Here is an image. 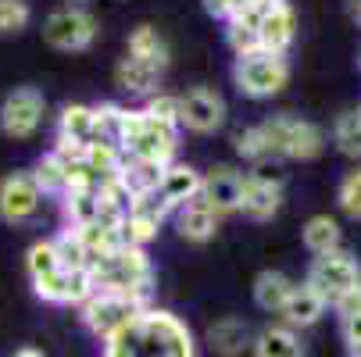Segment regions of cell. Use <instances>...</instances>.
I'll use <instances>...</instances> for the list:
<instances>
[{
  "mask_svg": "<svg viewBox=\"0 0 361 357\" xmlns=\"http://www.w3.org/2000/svg\"><path fill=\"white\" fill-rule=\"evenodd\" d=\"M104 357H197V343L179 315L147 308L104 343Z\"/></svg>",
  "mask_w": 361,
  "mask_h": 357,
  "instance_id": "1",
  "label": "cell"
},
{
  "mask_svg": "<svg viewBox=\"0 0 361 357\" xmlns=\"http://www.w3.org/2000/svg\"><path fill=\"white\" fill-rule=\"evenodd\" d=\"M86 272H90L93 289L100 293H129V296L147 300L154 286V268H150L147 250L133 243H122L111 253H104V258L90 261Z\"/></svg>",
  "mask_w": 361,
  "mask_h": 357,
  "instance_id": "2",
  "label": "cell"
},
{
  "mask_svg": "<svg viewBox=\"0 0 361 357\" xmlns=\"http://www.w3.org/2000/svg\"><path fill=\"white\" fill-rule=\"evenodd\" d=\"M265 139V154L269 158H290V161H312L322 154L326 146V132L312 122H300V118H290V115H272L257 125Z\"/></svg>",
  "mask_w": 361,
  "mask_h": 357,
  "instance_id": "3",
  "label": "cell"
},
{
  "mask_svg": "<svg viewBox=\"0 0 361 357\" xmlns=\"http://www.w3.org/2000/svg\"><path fill=\"white\" fill-rule=\"evenodd\" d=\"M176 146H179V129H172L165 122H154L143 111H129L126 108V129H122V154L126 158L172 165Z\"/></svg>",
  "mask_w": 361,
  "mask_h": 357,
  "instance_id": "4",
  "label": "cell"
},
{
  "mask_svg": "<svg viewBox=\"0 0 361 357\" xmlns=\"http://www.w3.org/2000/svg\"><path fill=\"white\" fill-rule=\"evenodd\" d=\"M147 308H150V303L140 300V296H129V293H100V289H93V296L82 303V325H86L100 343H108V339L118 336L133 318H140Z\"/></svg>",
  "mask_w": 361,
  "mask_h": 357,
  "instance_id": "5",
  "label": "cell"
},
{
  "mask_svg": "<svg viewBox=\"0 0 361 357\" xmlns=\"http://www.w3.org/2000/svg\"><path fill=\"white\" fill-rule=\"evenodd\" d=\"M233 82L243 96H254V100H265V96H276L286 82H290V65L286 58L279 54H247V58H236L233 65Z\"/></svg>",
  "mask_w": 361,
  "mask_h": 357,
  "instance_id": "6",
  "label": "cell"
},
{
  "mask_svg": "<svg viewBox=\"0 0 361 357\" xmlns=\"http://www.w3.org/2000/svg\"><path fill=\"white\" fill-rule=\"evenodd\" d=\"M307 286H312L326 303L340 300L343 293H350L354 286H361V265L350 258L347 250H333V253H319L307 268Z\"/></svg>",
  "mask_w": 361,
  "mask_h": 357,
  "instance_id": "7",
  "label": "cell"
},
{
  "mask_svg": "<svg viewBox=\"0 0 361 357\" xmlns=\"http://www.w3.org/2000/svg\"><path fill=\"white\" fill-rule=\"evenodd\" d=\"M43 93L36 86H18L0 104V129L11 139H29L43 125Z\"/></svg>",
  "mask_w": 361,
  "mask_h": 357,
  "instance_id": "8",
  "label": "cell"
},
{
  "mask_svg": "<svg viewBox=\"0 0 361 357\" xmlns=\"http://www.w3.org/2000/svg\"><path fill=\"white\" fill-rule=\"evenodd\" d=\"M43 39L58 50H86L97 39V22L82 8H61L43 22Z\"/></svg>",
  "mask_w": 361,
  "mask_h": 357,
  "instance_id": "9",
  "label": "cell"
},
{
  "mask_svg": "<svg viewBox=\"0 0 361 357\" xmlns=\"http://www.w3.org/2000/svg\"><path fill=\"white\" fill-rule=\"evenodd\" d=\"M172 215V208L165 203L161 193H140L133 196V208H129V218L122 222V239L133 243V246H147L154 236H158L161 222Z\"/></svg>",
  "mask_w": 361,
  "mask_h": 357,
  "instance_id": "10",
  "label": "cell"
},
{
  "mask_svg": "<svg viewBox=\"0 0 361 357\" xmlns=\"http://www.w3.org/2000/svg\"><path fill=\"white\" fill-rule=\"evenodd\" d=\"M39 203H43V193L29 172H11L0 179V218L4 222H11V225L29 222L39 211Z\"/></svg>",
  "mask_w": 361,
  "mask_h": 357,
  "instance_id": "11",
  "label": "cell"
},
{
  "mask_svg": "<svg viewBox=\"0 0 361 357\" xmlns=\"http://www.w3.org/2000/svg\"><path fill=\"white\" fill-rule=\"evenodd\" d=\"M226 122V100L208 89V86H193L190 93L179 96V125L190 132H215Z\"/></svg>",
  "mask_w": 361,
  "mask_h": 357,
  "instance_id": "12",
  "label": "cell"
},
{
  "mask_svg": "<svg viewBox=\"0 0 361 357\" xmlns=\"http://www.w3.org/2000/svg\"><path fill=\"white\" fill-rule=\"evenodd\" d=\"M32 289L47 303H79V308L93 296V282L86 268H58V272L36 279Z\"/></svg>",
  "mask_w": 361,
  "mask_h": 357,
  "instance_id": "13",
  "label": "cell"
},
{
  "mask_svg": "<svg viewBox=\"0 0 361 357\" xmlns=\"http://www.w3.org/2000/svg\"><path fill=\"white\" fill-rule=\"evenodd\" d=\"M293 36H297V15H293V8L286 4H276V8H269L265 15H262V22H257V43H262V50L265 54H286L290 50V43H293Z\"/></svg>",
  "mask_w": 361,
  "mask_h": 357,
  "instance_id": "14",
  "label": "cell"
},
{
  "mask_svg": "<svg viewBox=\"0 0 361 357\" xmlns=\"http://www.w3.org/2000/svg\"><path fill=\"white\" fill-rule=\"evenodd\" d=\"M219 218H222V215H219L200 193H197L190 203L176 208V229H179V236L190 239V243H208V239L219 232Z\"/></svg>",
  "mask_w": 361,
  "mask_h": 357,
  "instance_id": "15",
  "label": "cell"
},
{
  "mask_svg": "<svg viewBox=\"0 0 361 357\" xmlns=\"http://www.w3.org/2000/svg\"><path fill=\"white\" fill-rule=\"evenodd\" d=\"M240 193H243V175L233 168H215L212 175L200 179V196L212 203L219 215L240 211Z\"/></svg>",
  "mask_w": 361,
  "mask_h": 357,
  "instance_id": "16",
  "label": "cell"
},
{
  "mask_svg": "<svg viewBox=\"0 0 361 357\" xmlns=\"http://www.w3.org/2000/svg\"><path fill=\"white\" fill-rule=\"evenodd\" d=\"M326 308L329 303L307 286V282H300V286H293L290 289V296H286V303H283V322L290 325V329H307V325H315L322 315H326Z\"/></svg>",
  "mask_w": 361,
  "mask_h": 357,
  "instance_id": "17",
  "label": "cell"
},
{
  "mask_svg": "<svg viewBox=\"0 0 361 357\" xmlns=\"http://www.w3.org/2000/svg\"><path fill=\"white\" fill-rule=\"evenodd\" d=\"M200 179L204 175L197 168H190V165H165V175H161L158 193L165 196V203L176 211V208H183V203H190L200 193Z\"/></svg>",
  "mask_w": 361,
  "mask_h": 357,
  "instance_id": "18",
  "label": "cell"
},
{
  "mask_svg": "<svg viewBox=\"0 0 361 357\" xmlns=\"http://www.w3.org/2000/svg\"><path fill=\"white\" fill-rule=\"evenodd\" d=\"M208 343H212L215 353H222V357H236V353H243V350L254 343V332H250V325H247L243 318L226 315V318H219V322L208 329Z\"/></svg>",
  "mask_w": 361,
  "mask_h": 357,
  "instance_id": "19",
  "label": "cell"
},
{
  "mask_svg": "<svg viewBox=\"0 0 361 357\" xmlns=\"http://www.w3.org/2000/svg\"><path fill=\"white\" fill-rule=\"evenodd\" d=\"M283 203V189L279 186H265V182H254L243 175V193H240V211L254 222H265L279 211Z\"/></svg>",
  "mask_w": 361,
  "mask_h": 357,
  "instance_id": "20",
  "label": "cell"
},
{
  "mask_svg": "<svg viewBox=\"0 0 361 357\" xmlns=\"http://www.w3.org/2000/svg\"><path fill=\"white\" fill-rule=\"evenodd\" d=\"M250 346L254 357H304V343L290 325H265Z\"/></svg>",
  "mask_w": 361,
  "mask_h": 357,
  "instance_id": "21",
  "label": "cell"
},
{
  "mask_svg": "<svg viewBox=\"0 0 361 357\" xmlns=\"http://www.w3.org/2000/svg\"><path fill=\"white\" fill-rule=\"evenodd\" d=\"M129 58L147 61V65L165 72V65H169V43H165V36L154 25H136L129 32Z\"/></svg>",
  "mask_w": 361,
  "mask_h": 357,
  "instance_id": "22",
  "label": "cell"
},
{
  "mask_svg": "<svg viewBox=\"0 0 361 357\" xmlns=\"http://www.w3.org/2000/svg\"><path fill=\"white\" fill-rule=\"evenodd\" d=\"M115 82L122 89H129V93H154V89H158V82H161V68H154V65L136 61V58L126 54L118 61V68H115Z\"/></svg>",
  "mask_w": 361,
  "mask_h": 357,
  "instance_id": "23",
  "label": "cell"
},
{
  "mask_svg": "<svg viewBox=\"0 0 361 357\" xmlns=\"http://www.w3.org/2000/svg\"><path fill=\"white\" fill-rule=\"evenodd\" d=\"M161 175H165V165H158V161H140V158H126V165H122V172H118V179L126 182V189H129L133 196H140V193H158Z\"/></svg>",
  "mask_w": 361,
  "mask_h": 357,
  "instance_id": "24",
  "label": "cell"
},
{
  "mask_svg": "<svg viewBox=\"0 0 361 357\" xmlns=\"http://www.w3.org/2000/svg\"><path fill=\"white\" fill-rule=\"evenodd\" d=\"M58 139L75 143V146H90L93 143V108L68 104L61 111V122H58Z\"/></svg>",
  "mask_w": 361,
  "mask_h": 357,
  "instance_id": "25",
  "label": "cell"
},
{
  "mask_svg": "<svg viewBox=\"0 0 361 357\" xmlns=\"http://www.w3.org/2000/svg\"><path fill=\"white\" fill-rule=\"evenodd\" d=\"M290 289H293V282L283 272H262L254 279V303L262 311H283Z\"/></svg>",
  "mask_w": 361,
  "mask_h": 357,
  "instance_id": "26",
  "label": "cell"
},
{
  "mask_svg": "<svg viewBox=\"0 0 361 357\" xmlns=\"http://www.w3.org/2000/svg\"><path fill=\"white\" fill-rule=\"evenodd\" d=\"M65 200V218H68V229H82V225H93L97 215H100V196L97 189H65L61 193Z\"/></svg>",
  "mask_w": 361,
  "mask_h": 357,
  "instance_id": "27",
  "label": "cell"
},
{
  "mask_svg": "<svg viewBox=\"0 0 361 357\" xmlns=\"http://www.w3.org/2000/svg\"><path fill=\"white\" fill-rule=\"evenodd\" d=\"M300 236H304V246L315 253H333V250H340V225L329 218V215H315V218H307L304 222V229H300Z\"/></svg>",
  "mask_w": 361,
  "mask_h": 357,
  "instance_id": "28",
  "label": "cell"
},
{
  "mask_svg": "<svg viewBox=\"0 0 361 357\" xmlns=\"http://www.w3.org/2000/svg\"><path fill=\"white\" fill-rule=\"evenodd\" d=\"M122 129H126V108H118V104L93 108V143L122 146Z\"/></svg>",
  "mask_w": 361,
  "mask_h": 357,
  "instance_id": "29",
  "label": "cell"
},
{
  "mask_svg": "<svg viewBox=\"0 0 361 357\" xmlns=\"http://www.w3.org/2000/svg\"><path fill=\"white\" fill-rule=\"evenodd\" d=\"M32 182L39 186V193H65L68 189V179H65V161L50 150L36 161V172H29Z\"/></svg>",
  "mask_w": 361,
  "mask_h": 357,
  "instance_id": "30",
  "label": "cell"
},
{
  "mask_svg": "<svg viewBox=\"0 0 361 357\" xmlns=\"http://www.w3.org/2000/svg\"><path fill=\"white\" fill-rule=\"evenodd\" d=\"M333 139L347 158H361V108L343 111L333 125Z\"/></svg>",
  "mask_w": 361,
  "mask_h": 357,
  "instance_id": "31",
  "label": "cell"
},
{
  "mask_svg": "<svg viewBox=\"0 0 361 357\" xmlns=\"http://www.w3.org/2000/svg\"><path fill=\"white\" fill-rule=\"evenodd\" d=\"M50 246H54L61 268H86L90 265V253H86V246H82V239H79L75 229H65L61 236H54V239H50Z\"/></svg>",
  "mask_w": 361,
  "mask_h": 357,
  "instance_id": "32",
  "label": "cell"
},
{
  "mask_svg": "<svg viewBox=\"0 0 361 357\" xmlns=\"http://www.w3.org/2000/svg\"><path fill=\"white\" fill-rule=\"evenodd\" d=\"M25 268H29V279H32V282L61 268V265H58L54 246H50V239H43V243H32V246H29V253H25Z\"/></svg>",
  "mask_w": 361,
  "mask_h": 357,
  "instance_id": "33",
  "label": "cell"
},
{
  "mask_svg": "<svg viewBox=\"0 0 361 357\" xmlns=\"http://www.w3.org/2000/svg\"><path fill=\"white\" fill-rule=\"evenodd\" d=\"M233 146H236V154L247 158L250 165H257V161L269 158V154H265V139H262V132H257V125L236 129V132H233Z\"/></svg>",
  "mask_w": 361,
  "mask_h": 357,
  "instance_id": "34",
  "label": "cell"
},
{
  "mask_svg": "<svg viewBox=\"0 0 361 357\" xmlns=\"http://www.w3.org/2000/svg\"><path fill=\"white\" fill-rule=\"evenodd\" d=\"M29 4L25 0H0V36H15L29 25Z\"/></svg>",
  "mask_w": 361,
  "mask_h": 357,
  "instance_id": "35",
  "label": "cell"
},
{
  "mask_svg": "<svg viewBox=\"0 0 361 357\" xmlns=\"http://www.w3.org/2000/svg\"><path fill=\"white\" fill-rule=\"evenodd\" d=\"M143 115H150L154 122H165V125L179 129V96H172V93H154V96L147 100Z\"/></svg>",
  "mask_w": 361,
  "mask_h": 357,
  "instance_id": "36",
  "label": "cell"
},
{
  "mask_svg": "<svg viewBox=\"0 0 361 357\" xmlns=\"http://www.w3.org/2000/svg\"><path fill=\"white\" fill-rule=\"evenodd\" d=\"M336 200H340L343 215L361 218V168H354V172L343 175V182H340V189H336Z\"/></svg>",
  "mask_w": 361,
  "mask_h": 357,
  "instance_id": "37",
  "label": "cell"
},
{
  "mask_svg": "<svg viewBox=\"0 0 361 357\" xmlns=\"http://www.w3.org/2000/svg\"><path fill=\"white\" fill-rule=\"evenodd\" d=\"M247 179H254V182H265V186H279L283 189V168H279V161L276 158H265V161H257L254 165V172L247 175Z\"/></svg>",
  "mask_w": 361,
  "mask_h": 357,
  "instance_id": "38",
  "label": "cell"
},
{
  "mask_svg": "<svg viewBox=\"0 0 361 357\" xmlns=\"http://www.w3.org/2000/svg\"><path fill=\"white\" fill-rule=\"evenodd\" d=\"M333 311L340 315V322L343 318H357L361 315V286H354L350 293H343L340 300H333Z\"/></svg>",
  "mask_w": 361,
  "mask_h": 357,
  "instance_id": "39",
  "label": "cell"
},
{
  "mask_svg": "<svg viewBox=\"0 0 361 357\" xmlns=\"http://www.w3.org/2000/svg\"><path fill=\"white\" fill-rule=\"evenodd\" d=\"M204 11H208L212 18H222V22H229L233 18V0H204Z\"/></svg>",
  "mask_w": 361,
  "mask_h": 357,
  "instance_id": "40",
  "label": "cell"
},
{
  "mask_svg": "<svg viewBox=\"0 0 361 357\" xmlns=\"http://www.w3.org/2000/svg\"><path fill=\"white\" fill-rule=\"evenodd\" d=\"M340 332H343L347 346H350V343H361V315H357V318H343V322H340Z\"/></svg>",
  "mask_w": 361,
  "mask_h": 357,
  "instance_id": "41",
  "label": "cell"
},
{
  "mask_svg": "<svg viewBox=\"0 0 361 357\" xmlns=\"http://www.w3.org/2000/svg\"><path fill=\"white\" fill-rule=\"evenodd\" d=\"M347 8H350V18H354V22L361 25V0H350V4H347Z\"/></svg>",
  "mask_w": 361,
  "mask_h": 357,
  "instance_id": "42",
  "label": "cell"
},
{
  "mask_svg": "<svg viewBox=\"0 0 361 357\" xmlns=\"http://www.w3.org/2000/svg\"><path fill=\"white\" fill-rule=\"evenodd\" d=\"M15 357H43V353H39V350H32V346H22Z\"/></svg>",
  "mask_w": 361,
  "mask_h": 357,
  "instance_id": "43",
  "label": "cell"
},
{
  "mask_svg": "<svg viewBox=\"0 0 361 357\" xmlns=\"http://www.w3.org/2000/svg\"><path fill=\"white\" fill-rule=\"evenodd\" d=\"M347 353H350V357H361V343H350V346H347Z\"/></svg>",
  "mask_w": 361,
  "mask_h": 357,
  "instance_id": "44",
  "label": "cell"
},
{
  "mask_svg": "<svg viewBox=\"0 0 361 357\" xmlns=\"http://www.w3.org/2000/svg\"><path fill=\"white\" fill-rule=\"evenodd\" d=\"M79 4H82V0H72V8H79Z\"/></svg>",
  "mask_w": 361,
  "mask_h": 357,
  "instance_id": "45",
  "label": "cell"
}]
</instances>
